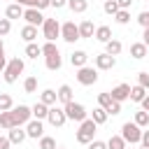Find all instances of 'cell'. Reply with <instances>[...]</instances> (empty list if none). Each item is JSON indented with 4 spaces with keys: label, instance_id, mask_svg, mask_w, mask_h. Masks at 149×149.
Masks as SVG:
<instances>
[{
    "label": "cell",
    "instance_id": "6da1fadb",
    "mask_svg": "<svg viewBox=\"0 0 149 149\" xmlns=\"http://www.w3.org/2000/svg\"><path fill=\"white\" fill-rule=\"evenodd\" d=\"M23 68H26L23 58H19V56L9 58V61H7V65H5V70H2V77H5V81H7V84H14V81L19 79V74L23 72Z\"/></svg>",
    "mask_w": 149,
    "mask_h": 149
},
{
    "label": "cell",
    "instance_id": "7a4b0ae2",
    "mask_svg": "<svg viewBox=\"0 0 149 149\" xmlns=\"http://www.w3.org/2000/svg\"><path fill=\"white\" fill-rule=\"evenodd\" d=\"M95 128H98V123L93 121V119H84L81 123H79V130H77V142L79 144H88L91 140H93V135H95Z\"/></svg>",
    "mask_w": 149,
    "mask_h": 149
},
{
    "label": "cell",
    "instance_id": "3957f363",
    "mask_svg": "<svg viewBox=\"0 0 149 149\" xmlns=\"http://www.w3.org/2000/svg\"><path fill=\"white\" fill-rule=\"evenodd\" d=\"M121 137L126 140V144H137L140 137H142V128L135 123V121H126L121 126Z\"/></svg>",
    "mask_w": 149,
    "mask_h": 149
},
{
    "label": "cell",
    "instance_id": "277c9868",
    "mask_svg": "<svg viewBox=\"0 0 149 149\" xmlns=\"http://www.w3.org/2000/svg\"><path fill=\"white\" fill-rule=\"evenodd\" d=\"M77 81L81 84V86H93L95 81H98V70L95 68H88V65H81V68H77Z\"/></svg>",
    "mask_w": 149,
    "mask_h": 149
},
{
    "label": "cell",
    "instance_id": "5b68a950",
    "mask_svg": "<svg viewBox=\"0 0 149 149\" xmlns=\"http://www.w3.org/2000/svg\"><path fill=\"white\" fill-rule=\"evenodd\" d=\"M63 109H65V116L70 119V121H84L86 119V107L81 105V102H74V100H70L68 105H63Z\"/></svg>",
    "mask_w": 149,
    "mask_h": 149
},
{
    "label": "cell",
    "instance_id": "8992f818",
    "mask_svg": "<svg viewBox=\"0 0 149 149\" xmlns=\"http://www.w3.org/2000/svg\"><path fill=\"white\" fill-rule=\"evenodd\" d=\"M9 112H12V121H14V126H26V123L33 119V112H30L28 105H14Z\"/></svg>",
    "mask_w": 149,
    "mask_h": 149
},
{
    "label": "cell",
    "instance_id": "52a82bcc",
    "mask_svg": "<svg viewBox=\"0 0 149 149\" xmlns=\"http://www.w3.org/2000/svg\"><path fill=\"white\" fill-rule=\"evenodd\" d=\"M42 35L47 42H56V37H61V23L56 19H44L42 23Z\"/></svg>",
    "mask_w": 149,
    "mask_h": 149
},
{
    "label": "cell",
    "instance_id": "ba28073f",
    "mask_svg": "<svg viewBox=\"0 0 149 149\" xmlns=\"http://www.w3.org/2000/svg\"><path fill=\"white\" fill-rule=\"evenodd\" d=\"M61 37H63L68 44H74V42L79 40V28H77V23H74V21L61 23Z\"/></svg>",
    "mask_w": 149,
    "mask_h": 149
},
{
    "label": "cell",
    "instance_id": "9c48e42d",
    "mask_svg": "<svg viewBox=\"0 0 149 149\" xmlns=\"http://www.w3.org/2000/svg\"><path fill=\"white\" fill-rule=\"evenodd\" d=\"M47 121H49L54 128H61V126H65V121H68V116H65V109H63V107H58V105H51V107H49V114H47Z\"/></svg>",
    "mask_w": 149,
    "mask_h": 149
},
{
    "label": "cell",
    "instance_id": "30bf717a",
    "mask_svg": "<svg viewBox=\"0 0 149 149\" xmlns=\"http://www.w3.org/2000/svg\"><path fill=\"white\" fill-rule=\"evenodd\" d=\"M23 19H26V23L28 26H42L44 23V14H42V9H35V7H28V9H23Z\"/></svg>",
    "mask_w": 149,
    "mask_h": 149
},
{
    "label": "cell",
    "instance_id": "8fae6325",
    "mask_svg": "<svg viewBox=\"0 0 149 149\" xmlns=\"http://www.w3.org/2000/svg\"><path fill=\"white\" fill-rule=\"evenodd\" d=\"M95 63V70H112L116 65V56H109V54H98L93 58Z\"/></svg>",
    "mask_w": 149,
    "mask_h": 149
},
{
    "label": "cell",
    "instance_id": "7c38bea8",
    "mask_svg": "<svg viewBox=\"0 0 149 149\" xmlns=\"http://www.w3.org/2000/svg\"><path fill=\"white\" fill-rule=\"evenodd\" d=\"M26 135L33 137V140H40V137L44 135V126H42V121H40V119H30V121L26 123Z\"/></svg>",
    "mask_w": 149,
    "mask_h": 149
},
{
    "label": "cell",
    "instance_id": "4fadbf2b",
    "mask_svg": "<svg viewBox=\"0 0 149 149\" xmlns=\"http://www.w3.org/2000/svg\"><path fill=\"white\" fill-rule=\"evenodd\" d=\"M109 95H112V100H116V102L128 100V98H130V84H116V86L109 91Z\"/></svg>",
    "mask_w": 149,
    "mask_h": 149
},
{
    "label": "cell",
    "instance_id": "5bb4252c",
    "mask_svg": "<svg viewBox=\"0 0 149 149\" xmlns=\"http://www.w3.org/2000/svg\"><path fill=\"white\" fill-rule=\"evenodd\" d=\"M77 28H79V40H91V37H93V33H95L93 21H88V19H86V21H81Z\"/></svg>",
    "mask_w": 149,
    "mask_h": 149
},
{
    "label": "cell",
    "instance_id": "9a60e30c",
    "mask_svg": "<svg viewBox=\"0 0 149 149\" xmlns=\"http://www.w3.org/2000/svg\"><path fill=\"white\" fill-rule=\"evenodd\" d=\"M56 98H58V102H61V105H68L70 100H74V98H72V86H70V84H63V86H58V91H56Z\"/></svg>",
    "mask_w": 149,
    "mask_h": 149
},
{
    "label": "cell",
    "instance_id": "2e32d148",
    "mask_svg": "<svg viewBox=\"0 0 149 149\" xmlns=\"http://www.w3.org/2000/svg\"><path fill=\"white\" fill-rule=\"evenodd\" d=\"M147 54H149V49H147L144 42H133V44H130V56H133L135 61H142Z\"/></svg>",
    "mask_w": 149,
    "mask_h": 149
},
{
    "label": "cell",
    "instance_id": "e0dca14e",
    "mask_svg": "<svg viewBox=\"0 0 149 149\" xmlns=\"http://www.w3.org/2000/svg\"><path fill=\"white\" fill-rule=\"evenodd\" d=\"M44 65H47V70H51V72L61 70V65H63L61 51H58V54H51V56H44Z\"/></svg>",
    "mask_w": 149,
    "mask_h": 149
},
{
    "label": "cell",
    "instance_id": "ac0fdd59",
    "mask_svg": "<svg viewBox=\"0 0 149 149\" xmlns=\"http://www.w3.org/2000/svg\"><path fill=\"white\" fill-rule=\"evenodd\" d=\"M30 112H33V119H40V121H44V119H47V114H49V105H44L42 100H37V102L30 107Z\"/></svg>",
    "mask_w": 149,
    "mask_h": 149
},
{
    "label": "cell",
    "instance_id": "d6986e66",
    "mask_svg": "<svg viewBox=\"0 0 149 149\" xmlns=\"http://www.w3.org/2000/svg\"><path fill=\"white\" fill-rule=\"evenodd\" d=\"M7 137H9V142H12V144H21V142H23L28 135H26V130H23L21 126H14V128H9Z\"/></svg>",
    "mask_w": 149,
    "mask_h": 149
},
{
    "label": "cell",
    "instance_id": "ffe728a7",
    "mask_svg": "<svg viewBox=\"0 0 149 149\" xmlns=\"http://www.w3.org/2000/svg\"><path fill=\"white\" fill-rule=\"evenodd\" d=\"M5 16L12 21V19H23V5H19V2H12V5H7V9H5Z\"/></svg>",
    "mask_w": 149,
    "mask_h": 149
},
{
    "label": "cell",
    "instance_id": "44dd1931",
    "mask_svg": "<svg viewBox=\"0 0 149 149\" xmlns=\"http://www.w3.org/2000/svg\"><path fill=\"white\" fill-rule=\"evenodd\" d=\"M93 37L98 40V42H109L112 40V28L109 26H95V33H93Z\"/></svg>",
    "mask_w": 149,
    "mask_h": 149
},
{
    "label": "cell",
    "instance_id": "7402d4cb",
    "mask_svg": "<svg viewBox=\"0 0 149 149\" xmlns=\"http://www.w3.org/2000/svg\"><path fill=\"white\" fill-rule=\"evenodd\" d=\"M86 61H88V54L81 51V49H77V51L70 54V63H72V68H81V65H86Z\"/></svg>",
    "mask_w": 149,
    "mask_h": 149
},
{
    "label": "cell",
    "instance_id": "603a6c76",
    "mask_svg": "<svg viewBox=\"0 0 149 149\" xmlns=\"http://www.w3.org/2000/svg\"><path fill=\"white\" fill-rule=\"evenodd\" d=\"M21 37H23V42H26V44H28V42H35V40H37V28L26 23V26L21 28Z\"/></svg>",
    "mask_w": 149,
    "mask_h": 149
},
{
    "label": "cell",
    "instance_id": "cb8c5ba5",
    "mask_svg": "<svg viewBox=\"0 0 149 149\" xmlns=\"http://www.w3.org/2000/svg\"><path fill=\"white\" fill-rule=\"evenodd\" d=\"M121 49H123V44L119 42V40H109V42H105V54H109V56H119L121 54Z\"/></svg>",
    "mask_w": 149,
    "mask_h": 149
},
{
    "label": "cell",
    "instance_id": "d4e9b609",
    "mask_svg": "<svg viewBox=\"0 0 149 149\" xmlns=\"http://www.w3.org/2000/svg\"><path fill=\"white\" fill-rule=\"evenodd\" d=\"M40 100H42L44 105H49V107L58 102V98H56V91H54V88H44V91L40 93Z\"/></svg>",
    "mask_w": 149,
    "mask_h": 149
},
{
    "label": "cell",
    "instance_id": "484cf974",
    "mask_svg": "<svg viewBox=\"0 0 149 149\" xmlns=\"http://www.w3.org/2000/svg\"><path fill=\"white\" fill-rule=\"evenodd\" d=\"M68 7L74 12V14H84L88 9V0H68Z\"/></svg>",
    "mask_w": 149,
    "mask_h": 149
},
{
    "label": "cell",
    "instance_id": "4316f807",
    "mask_svg": "<svg viewBox=\"0 0 149 149\" xmlns=\"http://www.w3.org/2000/svg\"><path fill=\"white\" fill-rule=\"evenodd\" d=\"M144 95H147V88H142L140 84L130 86V100H133V102H142V100H144Z\"/></svg>",
    "mask_w": 149,
    "mask_h": 149
},
{
    "label": "cell",
    "instance_id": "83f0119b",
    "mask_svg": "<svg viewBox=\"0 0 149 149\" xmlns=\"http://www.w3.org/2000/svg\"><path fill=\"white\" fill-rule=\"evenodd\" d=\"M107 116H109V114H107V109H105V107H100V105H98V107H95V109H93V116H91V119H93V121H95V123H98V126H102V123H105V121H107Z\"/></svg>",
    "mask_w": 149,
    "mask_h": 149
},
{
    "label": "cell",
    "instance_id": "f1b7e54d",
    "mask_svg": "<svg viewBox=\"0 0 149 149\" xmlns=\"http://www.w3.org/2000/svg\"><path fill=\"white\" fill-rule=\"evenodd\" d=\"M107 149H126V140L121 135H112L107 140Z\"/></svg>",
    "mask_w": 149,
    "mask_h": 149
},
{
    "label": "cell",
    "instance_id": "f546056e",
    "mask_svg": "<svg viewBox=\"0 0 149 149\" xmlns=\"http://www.w3.org/2000/svg\"><path fill=\"white\" fill-rule=\"evenodd\" d=\"M26 56H28V58H37V56H42V47L35 44V42H28V44H26Z\"/></svg>",
    "mask_w": 149,
    "mask_h": 149
},
{
    "label": "cell",
    "instance_id": "4dcf8cb0",
    "mask_svg": "<svg viewBox=\"0 0 149 149\" xmlns=\"http://www.w3.org/2000/svg\"><path fill=\"white\" fill-rule=\"evenodd\" d=\"M0 126H2L5 130L14 128V121H12V112H9V109H7V112H0Z\"/></svg>",
    "mask_w": 149,
    "mask_h": 149
},
{
    "label": "cell",
    "instance_id": "1f68e13d",
    "mask_svg": "<svg viewBox=\"0 0 149 149\" xmlns=\"http://www.w3.org/2000/svg\"><path fill=\"white\" fill-rule=\"evenodd\" d=\"M12 107H14L12 95H9V93H0V112H7V109H12Z\"/></svg>",
    "mask_w": 149,
    "mask_h": 149
},
{
    "label": "cell",
    "instance_id": "d6a6232c",
    "mask_svg": "<svg viewBox=\"0 0 149 149\" xmlns=\"http://www.w3.org/2000/svg\"><path fill=\"white\" fill-rule=\"evenodd\" d=\"M23 91L26 93H35L37 91V77H26L23 79Z\"/></svg>",
    "mask_w": 149,
    "mask_h": 149
},
{
    "label": "cell",
    "instance_id": "836d02e7",
    "mask_svg": "<svg viewBox=\"0 0 149 149\" xmlns=\"http://www.w3.org/2000/svg\"><path fill=\"white\" fill-rule=\"evenodd\" d=\"M114 21L121 23V26H126V23L130 21V12H128V9H119V12L114 14Z\"/></svg>",
    "mask_w": 149,
    "mask_h": 149
},
{
    "label": "cell",
    "instance_id": "e575fe53",
    "mask_svg": "<svg viewBox=\"0 0 149 149\" xmlns=\"http://www.w3.org/2000/svg\"><path fill=\"white\" fill-rule=\"evenodd\" d=\"M135 123H137L140 128H144V126H149V114H147L144 109H140V112H135Z\"/></svg>",
    "mask_w": 149,
    "mask_h": 149
},
{
    "label": "cell",
    "instance_id": "d590c367",
    "mask_svg": "<svg viewBox=\"0 0 149 149\" xmlns=\"http://www.w3.org/2000/svg\"><path fill=\"white\" fill-rule=\"evenodd\" d=\"M102 9H105V14H109V16H114V14L119 12V5H116V0H105V5H102Z\"/></svg>",
    "mask_w": 149,
    "mask_h": 149
},
{
    "label": "cell",
    "instance_id": "8d00e7d4",
    "mask_svg": "<svg viewBox=\"0 0 149 149\" xmlns=\"http://www.w3.org/2000/svg\"><path fill=\"white\" fill-rule=\"evenodd\" d=\"M40 149H56V140L49 137V135H42L40 137Z\"/></svg>",
    "mask_w": 149,
    "mask_h": 149
},
{
    "label": "cell",
    "instance_id": "74e56055",
    "mask_svg": "<svg viewBox=\"0 0 149 149\" xmlns=\"http://www.w3.org/2000/svg\"><path fill=\"white\" fill-rule=\"evenodd\" d=\"M51 54H58L56 42H44V44H42V56H51Z\"/></svg>",
    "mask_w": 149,
    "mask_h": 149
},
{
    "label": "cell",
    "instance_id": "f35d334b",
    "mask_svg": "<svg viewBox=\"0 0 149 149\" xmlns=\"http://www.w3.org/2000/svg\"><path fill=\"white\" fill-rule=\"evenodd\" d=\"M9 30H12V21L9 19H0V37L9 35Z\"/></svg>",
    "mask_w": 149,
    "mask_h": 149
},
{
    "label": "cell",
    "instance_id": "ab89813d",
    "mask_svg": "<svg viewBox=\"0 0 149 149\" xmlns=\"http://www.w3.org/2000/svg\"><path fill=\"white\" fill-rule=\"evenodd\" d=\"M107 114H112V116H116V114H121V102H116V100H112V102L107 105Z\"/></svg>",
    "mask_w": 149,
    "mask_h": 149
},
{
    "label": "cell",
    "instance_id": "60d3db41",
    "mask_svg": "<svg viewBox=\"0 0 149 149\" xmlns=\"http://www.w3.org/2000/svg\"><path fill=\"white\" fill-rule=\"evenodd\" d=\"M28 7H35V9H47V7H51V0H30V5Z\"/></svg>",
    "mask_w": 149,
    "mask_h": 149
},
{
    "label": "cell",
    "instance_id": "b9f144b4",
    "mask_svg": "<svg viewBox=\"0 0 149 149\" xmlns=\"http://www.w3.org/2000/svg\"><path fill=\"white\" fill-rule=\"evenodd\" d=\"M137 84L149 91V72H140V74H137Z\"/></svg>",
    "mask_w": 149,
    "mask_h": 149
},
{
    "label": "cell",
    "instance_id": "7bdbcfd3",
    "mask_svg": "<svg viewBox=\"0 0 149 149\" xmlns=\"http://www.w3.org/2000/svg\"><path fill=\"white\" fill-rule=\"evenodd\" d=\"M137 23H140L142 28H149V12H147V9L137 14Z\"/></svg>",
    "mask_w": 149,
    "mask_h": 149
},
{
    "label": "cell",
    "instance_id": "ee69618b",
    "mask_svg": "<svg viewBox=\"0 0 149 149\" xmlns=\"http://www.w3.org/2000/svg\"><path fill=\"white\" fill-rule=\"evenodd\" d=\"M109 102H112V95H109V93H100V95H98V105H100V107H105V109H107V105H109Z\"/></svg>",
    "mask_w": 149,
    "mask_h": 149
},
{
    "label": "cell",
    "instance_id": "f6af8a7d",
    "mask_svg": "<svg viewBox=\"0 0 149 149\" xmlns=\"http://www.w3.org/2000/svg\"><path fill=\"white\" fill-rule=\"evenodd\" d=\"M88 149H107V142H102V140H91V142H88Z\"/></svg>",
    "mask_w": 149,
    "mask_h": 149
},
{
    "label": "cell",
    "instance_id": "bcb514c9",
    "mask_svg": "<svg viewBox=\"0 0 149 149\" xmlns=\"http://www.w3.org/2000/svg\"><path fill=\"white\" fill-rule=\"evenodd\" d=\"M140 142H142V149H149V130H142Z\"/></svg>",
    "mask_w": 149,
    "mask_h": 149
},
{
    "label": "cell",
    "instance_id": "7dc6e473",
    "mask_svg": "<svg viewBox=\"0 0 149 149\" xmlns=\"http://www.w3.org/2000/svg\"><path fill=\"white\" fill-rule=\"evenodd\" d=\"M116 5H119V9H130L133 0H116Z\"/></svg>",
    "mask_w": 149,
    "mask_h": 149
},
{
    "label": "cell",
    "instance_id": "c3c4849f",
    "mask_svg": "<svg viewBox=\"0 0 149 149\" xmlns=\"http://www.w3.org/2000/svg\"><path fill=\"white\" fill-rule=\"evenodd\" d=\"M65 5H68V0H51V7H56V9H61Z\"/></svg>",
    "mask_w": 149,
    "mask_h": 149
},
{
    "label": "cell",
    "instance_id": "681fc988",
    "mask_svg": "<svg viewBox=\"0 0 149 149\" xmlns=\"http://www.w3.org/2000/svg\"><path fill=\"white\" fill-rule=\"evenodd\" d=\"M9 147H12L9 137H0V149H9Z\"/></svg>",
    "mask_w": 149,
    "mask_h": 149
},
{
    "label": "cell",
    "instance_id": "f907efd6",
    "mask_svg": "<svg viewBox=\"0 0 149 149\" xmlns=\"http://www.w3.org/2000/svg\"><path fill=\"white\" fill-rule=\"evenodd\" d=\"M5 65H7V58H5V49L0 51V72L5 70Z\"/></svg>",
    "mask_w": 149,
    "mask_h": 149
},
{
    "label": "cell",
    "instance_id": "816d5d0a",
    "mask_svg": "<svg viewBox=\"0 0 149 149\" xmlns=\"http://www.w3.org/2000/svg\"><path fill=\"white\" fill-rule=\"evenodd\" d=\"M140 105H142V109H144V112H147V114H149V93H147V95H144V100H142V102H140Z\"/></svg>",
    "mask_w": 149,
    "mask_h": 149
},
{
    "label": "cell",
    "instance_id": "f5cc1de1",
    "mask_svg": "<svg viewBox=\"0 0 149 149\" xmlns=\"http://www.w3.org/2000/svg\"><path fill=\"white\" fill-rule=\"evenodd\" d=\"M142 42H144L147 49H149V28H144V33H142Z\"/></svg>",
    "mask_w": 149,
    "mask_h": 149
},
{
    "label": "cell",
    "instance_id": "db71d44e",
    "mask_svg": "<svg viewBox=\"0 0 149 149\" xmlns=\"http://www.w3.org/2000/svg\"><path fill=\"white\" fill-rule=\"evenodd\" d=\"M19 5H30V0H16Z\"/></svg>",
    "mask_w": 149,
    "mask_h": 149
},
{
    "label": "cell",
    "instance_id": "11a10c76",
    "mask_svg": "<svg viewBox=\"0 0 149 149\" xmlns=\"http://www.w3.org/2000/svg\"><path fill=\"white\" fill-rule=\"evenodd\" d=\"M2 49H5V44H2V37H0V51H2Z\"/></svg>",
    "mask_w": 149,
    "mask_h": 149
},
{
    "label": "cell",
    "instance_id": "9f6ffc18",
    "mask_svg": "<svg viewBox=\"0 0 149 149\" xmlns=\"http://www.w3.org/2000/svg\"><path fill=\"white\" fill-rule=\"evenodd\" d=\"M56 149H63V147H56Z\"/></svg>",
    "mask_w": 149,
    "mask_h": 149
},
{
    "label": "cell",
    "instance_id": "6f0895ef",
    "mask_svg": "<svg viewBox=\"0 0 149 149\" xmlns=\"http://www.w3.org/2000/svg\"><path fill=\"white\" fill-rule=\"evenodd\" d=\"M147 12H149V9H147Z\"/></svg>",
    "mask_w": 149,
    "mask_h": 149
},
{
    "label": "cell",
    "instance_id": "680465c9",
    "mask_svg": "<svg viewBox=\"0 0 149 149\" xmlns=\"http://www.w3.org/2000/svg\"><path fill=\"white\" fill-rule=\"evenodd\" d=\"M126 149H128V147H126Z\"/></svg>",
    "mask_w": 149,
    "mask_h": 149
}]
</instances>
